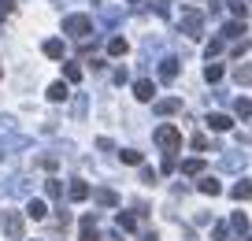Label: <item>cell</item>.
Returning <instances> with one entry per match:
<instances>
[{"label": "cell", "instance_id": "30bf717a", "mask_svg": "<svg viewBox=\"0 0 252 241\" xmlns=\"http://www.w3.org/2000/svg\"><path fill=\"white\" fill-rule=\"evenodd\" d=\"M234 82L237 86H252V63H237L234 67Z\"/></svg>", "mask_w": 252, "mask_h": 241}, {"label": "cell", "instance_id": "e575fe53", "mask_svg": "<svg viewBox=\"0 0 252 241\" xmlns=\"http://www.w3.org/2000/svg\"><path fill=\"white\" fill-rule=\"evenodd\" d=\"M245 52H249V41H245V37H241V45H234V56H237V60H241V56H245Z\"/></svg>", "mask_w": 252, "mask_h": 241}, {"label": "cell", "instance_id": "484cf974", "mask_svg": "<svg viewBox=\"0 0 252 241\" xmlns=\"http://www.w3.org/2000/svg\"><path fill=\"white\" fill-rule=\"evenodd\" d=\"M204 78H208V82H219V78H222V63H208V67H204Z\"/></svg>", "mask_w": 252, "mask_h": 241}, {"label": "cell", "instance_id": "8d00e7d4", "mask_svg": "<svg viewBox=\"0 0 252 241\" xmlns=\"http://www.w3.org/2000/svg\"><path fill=\"white\" fill-rule=\"evenodd\" d=\"M141 241H159V234H145V238Z\"/></svg>", "mask_w": 252, "mask_h": 241}, {"label": "cell", "instance_id": "cb8c5ba5", "mask_svg": "<svg viewBox=\"0 0 252 241\" xmlns=\"http://www.w3.org/2000/svg\"><path fill=\"white\" fill-rule=\"evenodd\" d=\"M230 223H234V230H237V234H249V215L234 211V219H230Z\"/></svg>", "mask_w": 252, "mask_h": 241}, {"label": "cell", "instance_id": "9a60e30c", "mask_svg": "<svg viewBox=\"0 0 252 241\" xmlns=\"http://www.w3.org/2000/svg\"><path fill=\"white\" fill-rule=\"evenodd\" d=\"M119 230H126V234L137 230V215L134 211H119Z\"/></svg>", "mask_w": 252, "mask_h": 241}, {"label": "cell", "instance_id": "ffe728a7", "mask_svg": "<svg viewBox=\"0 0 252 241\" xmlns=\"http://www.w3.org/2000/svg\"><path fill=\"white\" fill-rule=\"evenodd\" d=\"M234 111H237L241 119H249V115H252V101H249V97H237V101H234Z\"/></svg>", "mask_w": 252, "mask_h": 241}, {"label": "cell", "instance_id": "8fae6325", "mask_svg": "<svg viewBox=\"0 0 252 241\" xmlns=\"http://www.w3.org/2000/svg\"><path fill=\"white\" fill-rule=\"evenodd\" d=\"M208 126H212L215 134H222V130H230V126H234V119H230V115H219V111H215V115H208Z\"/></svg>", "mask_w": 252, "mask_h": 241}, {"label": "cell", "instance_id": "9c48e42d", "mask_svg": "<svg viewBox=\"0 0 252 241\" xmlns=\"http://www.w3.org/2000/svg\"><path fill=\"white\" fill-rule=\"evenodd\" d=\"M89 193H93V189H89V182H82V178H74L71 189H67V197H71V201H86Z\"/></svg>", "mask_w": 252, "mask_h": 241}, {"label": "cell", "instance_id": "44dd1931", "mask_svg": "<svg viewBox=\"0 0 252 241\" xmlns=\"http://www.w3.org/2000/svg\"><path fill=\"white\" fill-rule=\"evenodd\" d=\"M123 164H130V167H141V152H137V148H123Z\"/></svg>", "mask_w": 252, "mask_h": 241}, {"label": "cell", "instance_id": "74e56055", "mask_svg": "<svg viewBox=\"0 0 252 241\" xmlns=\"http://www.w3.org/2000/svg\"><path fill=\"white\" fill-rule=\"evenodd\" d=\"M241 241H252V238H249V234H245V238H241Z\"/></svg>", "mask_w": 252, "mask_h": 241}, {"label": "cell", "instance_id": "8992f818", "mask_svg": "<svg viewBox=\"0 0 252 241\" xmlns=\"http://www.w3.org/2000/svg\"><path fill=\"white\" fill-rule=\"evenodd\" d=\"M134 97H137V101H145V104H149L152 97H156V86H152L149 78H141V82H134Z\"/></svg>", "mask_w": 252, "mask_h": 241}, {"label": "cell", "instance_id": "ab89813d", "mask_svg": "<svg viewBox=\"0 0 252 241\" xmlns=\"http://www.w3.org/2000/svg\"><path fill=\"white\" fill-rule=\"evenodd\" d=\"M130 4H137V0H130Z\"/></svg>", "mask_w": 252, "mask_h": 241}, {"label": "cell", "instance_id": "60d3db41", "mask_svg": "<svg viewBox=\"0 0 252 241\" xmlns=\"http://www.w3.org/2000/svg\"><path fill=\"white\" fill-rule=\"evenodd\" d=\"M249 8H252V0H249Z\"/></svg>", "mask_w": 252, "mask_h": 241}, {"label": "cell", "instance_id": "d6a6232c", "mask_svg": "<svg viewBox=\"0 0 252 241\" xmlns=\"http://www.w3.org/2000/svg\"><path fill=\"white\" fill-rule=\"evenodd\" d=\"M193 148H197V152H204V148H208V138H204V134H197V138H193Z\"/></svg>", "mask_w": 252, "mask_h": 241}, {"label": "cell", "instance_id": "6da1fadb", "mask_svg": "<svg viewBox=\"0 0 252 241\" xmlns=\"http://www.w3.org/2000/svg\"><path fill=\"white\" fill-rule=\"evenodd\" d=\"M152 141H156L167 156H174V152L182 148V130H178V126H171V123H163L156 134H152Z\"/></svg>", "mask_w": 252, "mask_h": 241}, {"label": "cell", "instance_id": "836d02e7", "mask_svg": "<svg viewBox=\"0 0 252 241\" xmlns=\"http://www.w3.org/2000/svg\"><path fill=\"white\" fill-rule=\"evenodd\" d=\"M222 52V41H212V45H208V60H212V56H219Z\"/></svg>", "mask_w": 252, "mask_h": 241}, {"label": "cell", "instance_id": "1f68e13d", "mask_svg": "<svg viewBox=\"0 0 252 241\" xmlns=\"http://www.w3.org/2000/svg\"><path fill=\"white\" fill-rule=\"evenodd\" d=\"M37 164H41V167H45V171H56V156H41Z\"/></svg>", "mask_w": 252, "mask_h": 241}, {"label": "cell", "instance_id": "83f0119b", "mask_svg": "<svg viewBox=\"0 0 252 241\" xmlns=\"http://www.w3.org/2000/svg\"><path fill=\"white\" fill-rule=\"evenodd\" d=\"M230 11H234V15L245 23V15H249V4H241V0H230Z\"/></svg>", "mask_w": 252, "mask_h": 241}, {"label": "cell", "instance_id": "4fadbf2b", "mask_svg": "<svg viewBox=\"0 0 252 241\" xmlns=\"http://www.w3.org/2000/svg\"><path fill=\"white\" fill-rule=\"evenodd\" d=\"M159 78H163V82H174V78H178V60H163L159 63Z\"/></svg>", "mask_w": 252, "mask_h": 241}, {"label": "cell", "instance_id": "5b68a950", "mask_svg": "<svg viewBox=\"0 0 252 241\" xmlns=\"http://www.w3.org/2000/svg\"><path fill=\"white\" fill-rule=\"evenodd\" d=\"M78 241H104L96 234V215H82V238Z\"/></svg>", "mask_w": 252, "mask_h": 241}, {"label": "cell", "instance_id": "ba28073f", "mask_svg": "<svg viewBox=\"0 0 252 241\" xmlns=\"http://www.w3.org/2000/svg\"><path fill=\"white\" fill-rule=\"evenodd\" d=\"M197 189H200V193H204V197H219V193H222L219 178H212V174H204V178L197 182Z\"/></svg>", "mask_w": 252, "mask_h": 241}, {"label": "cell", "instance_id": "2e32d148", "mask_svg": "<svg viewBox=\"0 0 252 241\" xmlns=\"http://www.w3.org/2000/svg\"><path fill=\"white\" fill-rule=\"evenodd\" d=\"M48 101H67V82H52V86H48Z\"/></svg>", "mask_w": 252, "mask_h": 241}, {"label": "cell", "instance_id": "f35d334b", "mask_svg": "<svg viewBox=\"0 0 252 241\" xmlns=\"http://www.w3.org/2000/svg\"><path fill=\"white\" fill-rule=\"evenodd\" d=\"M0 19H4V8H0Z\"/></svg>", "mask_w": 252, "mask_h": 241}, {"label": "cell", "instance_id": "d6986e66", "mask_svg": "<svg viewBox=\"0 0 252 241\" xmlns=\"http://www.w3.org/2000/svg\"><path fill=\"white\" fill-rule=\"evenodd\" d=\"M108 52H111V56H126V52H130L126 37H111V41H108Z\"/></svg>", "mask_w": 252, "mask_h": 241}, {"label": "cell", "instance_id": "5bb4252c", "mask_svg": "<svg viewBox=\"0 0 252 241\" xmlns=\"http://www.w3.org/2000/svg\"><path fill=\"white\" fill-rule=\"evenodd\" d=\"M41 48H45V56H48V60H63V52H67V48H63V41H45V45H41Z\"/></svg>", "mask_w": 252, "mask_h": 241}, {"label": "cell", "instance_id": "603a6c76", "mask_svg": "<svg viewBox=\"0 0 252 241\" xmlns=\"http://www.w3.org/2000/svg\"><path fill=\"white\" fill-rule=\"evenodd\" d=\"M63 78H67V82H82V67L78 63H67V67H63Z\"/></svg>", "mask_w": 252, "mask_h": 241}, {"label": "cell", "instance_id": "d590c367", "mask_svg": "<svg viewBox=\"0 0 252 241\" xmlns=\"http://www.w3.org/2000/svg\"><path fill=\"white\" fill-rule=\"evenodd\" d=\"M0 8H4V11H15V0H0Z\"/></svg>", "mask_w": 252, "mask_h": 241}, {"label": "cell", "instance_id": "4316f807", "mask_svg": "<svg viewBox=\"0 0 252 241\" xmlns=\"http://www.w3.org/2000/svg\"><path fill=\"white\" fill-rule=\"evenodd\" d=\"M45 193L60 201V197H63V186H60V182H56V178H48V182H45Z\"/></svg>", "mask_w": 252, "mask_h": 241}, {"label": "cell", "instance_id": "ac0fdd59", "mask_svg": "<svg viewBox=\"0 0 252 241\" xmlns=\"http://www.w3.org/2000/svg\"><path fill=\"white\" fill-rule=\"evenodd\" d=\"M26 215H30V219H45V215H48L45 201H30V204H26Z\"/></svg>", "mask_w": 252, "mask_h": 241}, {"label": "cell", "instance_id": "f546056e", "mask_svg": "<svg viewBox=\"0 0 252 241\" xmlns=\"http://www.w3.org/2000/svg\"><path fill=\"white\" fill-rule=\"evenodd\" d=\"M212 238H215V241H226V226L215 223V226H212Z\"/></svg>", "mask_w": 252, "mask_h": 241}, {"label": "cell", "instance_id": "7a4b0ae2", "mask_svg": "<svg viewBox=\"0 0 252 241\" xmlns=\"http://www.w3.org/2000/svg\"><path fill=\"white\" fill-rule=\"evenodd\" d=\"M63 34L86 41L89 34H93V19H89V15H67V19H63Z\"/></svg>", "mask_w": 252, "mask_h": 241}, {"label": "cell", "instance_id": "f1b7e54d", "mask_svg": "<svg viewBox=\"0 0 252 241\" xmlns=\"http://www.w3.org/2000/svg\"><path fill=\"white\" fill-rule=\"evenodd\" d=\"M226 167H230V171H237V167H245V156H226Z\"/></svg>", "mask_w": 252, "mask_h": 241}, {"label": "cell", "instance_id": "d4e9b609", "mask_svg": "<svg viewBox=\"0 0 252 241\" xmlns=\"http://www.w3.org/2000/svg\"><path fill=\"white\" fill-rule=\"evenodd\" d=\"M245 34V23H226L222 26V37H241Z\"/></svg>", "mask_w": 252, "mask_h": 241}, {"label": "cell", "instance_id": "4dcf8cb0", "mask_svg": "<svg viewBox=\"0 0 252 241\" xmlns=\"http://www.w3.org/2000/svg\"><path fill=\"white\" fill-rule=\"evenodd\" d=\"M156 15H171V0H156Z\"/></svg>", "mask_w": 252, "mask_h": 241}, {"label": "cell", "instance_id": "52a82bcc", "mask_svg": "<svg viewBox=\"0 0 252 241\" xmlns=\"http://www.w3.org/2000/svg\"><path fill=\"white\" fill-rule=\"evenodd\" d=\"M152 108H156V115H174V111H182V101L178 97H167V101H156Z\"/></svg>", "mask_w": 252, "mask_h": 241}, {"label": "cell", "instance_id": "e0dca14e", "mask_svg": "<svg viewBox=\"0 0 252 241\" xmlns=\"http://www.w3.org/2000/svg\"><path fill=\"white\" fill-rule=\"evenodd\" d=\"M230 193H234V201H252V182H237Z\"/></svg>", "mask_w": 252, "mask_h": 241}, {"label": "cell", "instance_id": "3957f363", "mask_svg": "<svg viewBox=\"0 0 252 241\" xmlns=\"http://www.w3.org/2000/svg\"><path fill=\"white\" fill-rule=\"evenodd\" d=\"M0 226H4V234L11 241H23V234H26V223L19 211H0Z\"/></svg>", "mask_w": 252, "mask_h": 241}, {"label": "cell", "instance_id": "277c9868", "mask_svg": "<svg viewBox=\"0 0 252 241\" xmlns=\"http://www.w3.org/2000/svg\"><path fill=\"white\" fill-rule=\"evenodd\" d=\"M200 30H204V15L200 11H182V34L200 37Z\"/></svg>", "mask_w": 252, "mask_h": 241}, {"label": "cell", "instance_id": "7c38bea8", "mask_svg": "<svg viewBox=\"0 0 252 241\" xmlns=\"http://www.w3.org/2000/svg\"><path fill=\"white\" fill-rule=\"evenodd\" d=\"M96 204H100V208H115L119 204V197H115V189H96Z\"/></svg>", "mask_w": 252, "mask_h": 241}, {"label": "cell", "instance_id": "7402d4cb", "mask_svg": "<svg viewBox=\"0 0 252 241\" xmlns=\"http://www.w3.org/2000/svg\"><path fill=\"white\" fill-rule=\"evenodd\" d=\"M182 174H204V160H186V164H182Z\"/></svg>", "mask_w": 252, "mask_h": 241}]
</instances>
